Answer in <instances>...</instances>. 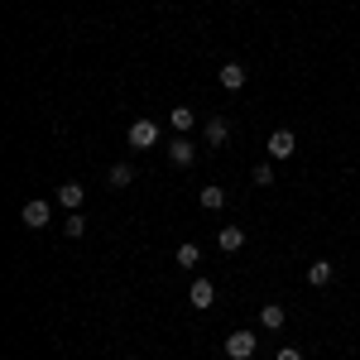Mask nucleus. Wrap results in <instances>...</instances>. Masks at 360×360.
Listing matches in <instances>:
<instances>
[{
	"label": "nucleus",
	"mask_w": 360,
	"mask_h": 360,
	"mask_svg": "<svg viewBox=\"0 0 360 360\" xmlns=\"http://www.w3.org/2000/svg\"><path fill=\"white\" fill-rule=\"evenodd\" d=\"M332 278H336V264H332V259H317V264L307 269V283H312V288H327Z\"/></svg>",
	"instance_id": "10"
},
{
	"label": "nucleus",
	"mask_w": 360,
	"mask_h": 360,
	"mask_svg": "<svg viewBox=\"0 0 360 360\" xmlns=\"http://www.w3.org/2000/svg\"><path fill=\"white\" fill-rule=\"evenodd\" d=\"M49 217H53V207H49L44 197H29L25 212H20V221H25L29 231H44V226H49Z\"/></svg>",
	"instance_id": "1"
},
{
	"label": "nucleus",
	"mask_w": 360,
	"mask_h": 360,
	"mask_svg": "<svg viewBox=\"0 0 360 360\" xmlns=\"http://www.w3.org/2000/svg\"><path fill=\"white\" fill-rule=\"evenodd\" d=\"M255 346H259V336H255V332H231V336H226V356H231V360H250V356H255Z\"/></svg>",
	"instance_id": "2"
},
{
	"label": "nucleus",
	"mask_w": 360,
	"mask_h": 360,
	"mask_svg": "<svg viewBox=\"0 0 360 360\" xmlns=\"http://www.w3.org/2000/svg\"><path fill=\"white\" fill-rule=\"evenodd\" d=\"M135 183V168L130 164H111V173H106V188H130Z\"/></svg>",
	"instance_id": "14"
},
{
	"label": "nucleus",
	"mask_w": 360,
	"mask_h": 360,
	"mask_svg": "<svg viewBox=\"0 0 360 360\" xmlns=\"http://www.w3.org/2000/svg\"><path fill=\"white\" fill-rule=\"evenodd\" d=\"M255 183L269 188V183H274V164H255Z\"/></svg>",
	"instance_id": "17"
},
{
	"label": "nucleus",
	"mask_w": 360,
	"mask_h": 360,
	"mask_svg": "<svg viewBox=\"0 0 360 360\" xmlns=\"http://www.w3.org/2000/svg\"><path fill=\"white\" fill-rule=\"evenodd\" d=\"M63 226H68V236H82V231H86V221L77 217V212H68V221H63Z\"/></svg>",
	"instance_id": "18"
},
{
	"label": "nucleus",
	"mask_w": 360,
	"mask_h": 360,
	"mask_svg": "<svg viewBox=\"0 0 360 360\" xmlns=\"http://www.w3.org/2000/svg\"><path fill=\"white\" fill-rule=\"evenodd\" d=\"M82 183H58V207H68V212H77L82 207Z\"/></svg>",
	"instance_id": "8"
},
{
	"label": "nucleus",
	"mask_w": 360,
	"mask_h": 360,
	"mask_svg": "<svg viewBox=\"0 0 360 360\" xmlns=\"http://www.w3.org/2000/svg\"><path fill=\"white\" fill-rule=\"evenodd\" d=\"M221 86L226 91H240L245 86V68L240 63H221Z\"/></svg>",
	"instance_id": "12"
},
{
	"label": "nucleus",
	"mask_w": 360,
	"mask_h": 360,
	"mask_svg": "<svg viewBox=\"0 0 360 360\" xmlns=\"http://www.w3.org/2000/svg\"><path fill=\"white\" fill-rule=\"evenodd\" d=\"M188 303L197 312H207V307L217 303V288H212V278H193V288H188Z\"/></svg>",
	"instance_id": "4"
},
{
	"label": "nucleus",
	"mask_w": 360,
	"mask_h": 360,
	"mask_svg": "<svg viewBox=\"0 0 360 360\" xmlns=\"http://www.w3.org/2000/svg\"><path fill=\"white\" fill-rule=\"evenodd\" d=\"M202 135H207V144H217V149H221L226 139H231V125H226L221 115H212V120H202Z\"/></svg>",
	"instance_id": "7"
},
{
	"label": "nucleus",
	"mask_w": 360,
	"mask_h": 360,
	"mask_svg": "<svg viewBox=\"0 0 360 360\" xmlns=\"http://www.w3.org/2000/svg\"><path fill=\"white\" fill-rule=\"evenodd\" d=\"M125 139H130V149H149V144L159 139V125H154V120H135V125L125 130Z\"/></svg>",
	"instance_id": "3"
},
{
	"label": "nucleus",
	"mask_w": 360,
	"mask_h": 360,
	"mask_svg": "<svg viewBox=\"0 0 360 360\" xmlns=\"http://www.w3.org/2000/svg\"><path fill=\"white\" fill-rule=\"evenodd\" d=\"M283 317H288V312H283L278 303H264V307H259V327H264V332H278V327H283Z\"/></svg>",
	"instance_id": "11"
},
{
	"label": "nucleus",
	"mask_w": 360,
	"mask_h": 360,
	"mask_svg": "<svg viewBox=\"0 0 360 360\" xmlns=\"http://www.w3.org/2000/svg\"><path fill=\"white\" fill-rule=\"evenodd\" d=\"M168 159H173V164H178V168H188V164H193V159H197V144H193V139H188V135H178V139H173V144H168Z\"/></svg>",
	"instance_id": "5"
},
{
	"label": "nucleus",
	"mask_w": 360,
	"mask_h": 360,
	"mask_svg": "<svg viewBox=\"0 0 360 360\" xmlns=\"http://www.w3.org/2000/svg\"><path fill=\"white\" fill-rule=\"evenodd\" d=\"M274 360H303V351H298V346H283V351H278Z\"/></svg>",
	"instance_id": "19"
},
{
	"label": "nucleus",
	"mask_w": 360,
	"mask_h": 360,
	"mask_svg": "<svg viewBox=\"0 0 360 360\" xmlns=\"http://www.w3.org/2000/svg\"><path fill=\"white\" fill-rule=\"evenodd\" d=\"M293 149H298V135H293V130H274V135H269V154H274V159H288Z\"/></svg>",
	"instance_id": "6"
},
{
	"label": "nucleus",
	"mask_w": 360,
	"mask_h": 360,
	"mask_svg": "<svg viewBox=\"0 0 360 360\" xmlns=\"http://www.w3.org/2000/svg\"><path fill=\"white\" fill-rule=\"evenodd\" d=\"M197 259H202V250H197L193 240H183V245H178V264H183V269H197Z\"/></svg>",
	"instance_id": "16"
},
{
	"label": "nucleus",
	"mask_w": 360,
	"mask_h": 360,
	"mask_svg": "<svg viewBox=\"0 0 360 360\" xmlns=\"http://www.w3.org/2000/svg\"><path fill=\"white\" fill-rule=\"evenodd\" d=\"M217 245H221L226 255H236V250L245 245V231H240V226H221V231H217Z\"/></svg>",
	"instance_id": "9"
},
{
	"label": "nucleus",
	"mask_w": 360,
	"mask_h": 360,
	"mask_svg": "<svg viewBox=\"0 0 360 360\" xmlns=\"http://www.w3.org/2000/svg\"><path fill=\"white\" fill-rule=\"evenodd\" d=\"M168 125H173L178 135H188V130H193V125H197V115L188 111V106H173V111H168Z\"/></svg>",
	"instance_id": "13"
},
{
	"label": "nucleus",
	"mask_w": 360,
	"mask_h": 360,
	"mask_svg": "<svg viewBox=\"0 0 360 360\" xmlns=\"http://www.w3.org/2000/svg\"><path fill=\"white\" fill-rule=\"evenodd\" d=\"M202 207H207V212H221V207H226V188L207 183V188H202Z\"/></svg>",
	"instance_id": "15"
}]
</instances>
